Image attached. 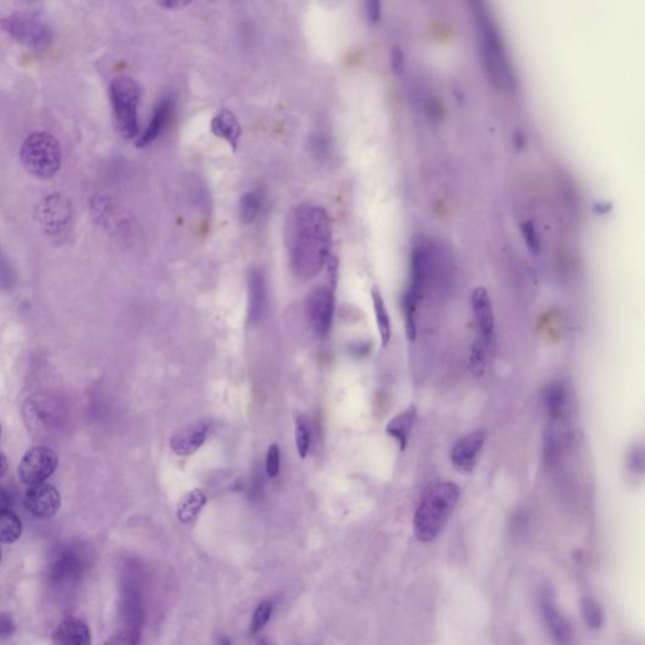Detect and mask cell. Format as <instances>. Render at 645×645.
Masks as SVG:
<instances>
[{"label": "cell", "instance_id": "cell-24", "mask_svg": "<svg viewBox=\"0 0 645 645\" xmlns=\"http://www.w3.org/2000/svg\"><path fill=\"white\" fill-rule=\"evenodd\" d=\"M261 204L262 196L259 191H251V192L245 193L241 197L239 204V220L244 225H251V223L255 222L259 213H260Z\"/></svg>", "mask_w": 645, "mask_h": 645}, {"label": "cell", "instance_id": "cell-25", "mask_svg": "<svg viewBox=\"0 0 645 645\" xmlns=\"http://www.w3.org/2000/svg\"><path fill=\"white\" fill-rule=\"evenodd\" d=\"M295 446L301 459H306L312 446V433H310L309 424L304 417H297L295 420Z\"/></svg>", "mask_w": 645, "mask_h": 645}, {"label": "cell", "instance_id": "cell-2", "mask_svg": "<svg viewBox=\"0 0 645 645\" xmlns=\"http://www.w3.org/2000/svg\"><path fill=\"white\" fill-rule=\"evenodd\" d=\"M459 498L460 488L454 482L435 481L425 488L414 515V534L419 542L436 540L455 511Z\"/></svg>", "mask_w": 645, "mask_h": 645}, {"label": "cell", "instance_id": "cell-12", "mask_svg": "<svg viewBox=\"0 0 645 645\" xmlns=\"http://www.w3.org/2000/svg\"><path fill=\"white\" fill-rule=\"evenodd\" d=\"M63 499L60 493L51 484L32 485L24 494V507L29 513L38 518H52L60 511Z\"/></svg>", "mask_w": 645, "mask_h": 645}, {"label": "cell", "instance_id": "cell-6", "mask_svg": "<svg viewBox=\"0 0 645 645\" xmlns=\"http://www.w3.org/2000/svg\"><path fill=\"white\" fill-rule=\"evenodd\" d=\"M475 15L482 32V51L492 80L497 83H512V73L503 44L495 23L482 3H475Z\"/></svg>", "mask_w": 645, "mask_h": 645}, {"label": "cell", "instance_id": "cell-19", "mask_svg": "<svg viewBox=\"0 0 645 645\" xmlns=\"http://www.w3.org/2000/svg\"><path fill=\"white\" fill-rule=\"evenodd\" d=\"M210 132L213 135L219 136L231 145L233 151L238 149L239 138L242 135V128L239 125L235 113L230 110H222L217 113L215 118L210 122Z\"/></svg>", "mask_w": 645, "mask_h": 645}, {"label": "cell", "instance_id": "cell-32", "mask_svg": "<svg viewBox=\"0 0 645 645\" xmlns=\"http://www.w3.org/2000/svg\"><path fill=\"white\" fill-rule=\"evenodd\" d=\"M281 453L280 446L278 444H272L269 447L267 455V473L269 478L275 479L280 474Z\"/></svg>", "mask_w": 645, "mask_h": 645}, {"label": "cell", "instance_id": "cell-43", "mask_svg": "<svg viewBox=\"0 0 645 645\" xmlns=\"http://www.w3.org/2000/svg\"><path fill=\"white\" fill-rule=\"evenodd\" d=\"M594 209L596 210V212L608 213L609 210H611V204H608V206H606L605 203L599 202L596 206H594Z\"/></svg>", "mask_w": 645, "mask_h": 645}, {"label": "cell", "instance_id": "cell-10", "mask_svg": "<svg viewBox=\"0 0 645 645\" xmlns=\"http://www.w3.org/2000/svg\"><path fill=\"white\" fill-rule=\"evenodd\" d=\"M73 207L70 200L60 193L44 197L35 209V220L47 235H61L70 225Z\"/></svg>", "mask_w": 645, "mask_h": 645}, {"label": "cell", "instance_id": "cell-22", "mask_svg": "<svg viewBox=\"0 0 645 645\" xmlns=\"http://www.w3.org/2000/svg\"><path fill=\"white\" fill-rule=\"evenodd\" d=\"M371 295L379 338H381L382 347H386L388 346L391 340L392 329L390 316H388L387 309H386V304L384 298H382L381 291H379L377 288H374L371 291Z\"/></svg>", "mask_w": 645, "mask_h": 645}, {"label": "cell", "instance_id": "cell-13", "mask_svg": "<svg viewBox=\"0 0 645 645\" xmlns=\"http://www.w3.org/2000/svg\"><path fill=\"white\" fill-rule=\"evenodd\" d=\"M210 429V421L202 420L178 431L171 437L170 446L171 452L181 458L193 455L199 452L203 444L206 443L207 435Z\"/></svg>", "mask_w": 645, "mask_h": 645}, {"label": "cell", "instance_id": "cell-14", "mask_svg": "<svg viewBox=\"0 0 645 645\" xmlns=\"http://www.w3.org/2000/svg\"><path fill=\"white\" fill-rule=\"evenodd\" d=\"M473 314H474L476 327L479 330V338L491 345L494 334V313H493L492 300L485 288L478 287L473 290L470 297Z\"/></svg>", "mask_w": 645, "mask_h": 645}, {"label": "cell", "instance_id": "cell-3", "mask_svg": "<svg viewBox=\"0 0 645 645\" xmlns=\"http://www.w3.org/2000/svg\"><path fill=\"white\" fill-rule=\"evenodd\" d=\"M21 161L24 170L38 180H51L60 171L63 151L60 142L48 132L28 135L21 148Z\"/></svg>", "mask_w": 645, "mask_h": 645}, {"label": "cell", "instance_id": "cell-16", "mask_svg": "<svg viewBox=\"0 0 645 645\" xmlns=\"http://www.w3.org/2000/svg\"><path fill=\"white\" fill-rule=\"evenodd\" d=\"M249 322L258 323L267 310L268 288L264 272L252 269L249 272Z\"/></svg>", "mask_w": 645, "mask_h": 645}, {"label": "cell", "instance_id": "cell-31", "mask_svg": "<svg viewBox=\"0 0 645 645\" xmlns=\"http://www.w3.org/2000/svg\"><path fill=\"white\" fill-rule=\"evenodd\" d=\"M521 233L523 236L524 242H526L528 249L533 252V255L540 254L541 251V241L538 238V233L536 227L531 221L521 223Z\"/></svg>", "mask_w": 645, "mask_h": 645}, {"label": "cell", "instance_id": "cell-33", "mask_svg": "<svg viewBox=\"0 0 645 645\" xmlns=\"http://www.w3.org/2000/svg\"><path fill=\"white\" fill-rule=\"evenodd\" d=\"M628 468L635 475H641L644 472L643 447H634L628 455Z\"/></svg>", "mask_w": 645, "mask_h": 645}, {"label": "cell", "instance_id": "cell-8", "mask_svg": "<svg viewBox=\"0 0 645 645\" xmlns=\"http://www.w3.org/2000/svg\"><path fill=\"white\" fill-rule=\"evenodd\" d=\"M427 269H429V262H427L426 252L421 248L415 249L413 256H411L410 281H408L406 294L404 297L405 327H406L408 340L416 339L417 306H419L421 293H423Z\"/></svg>", "mask_w": 645, "mask_h": 645}, {"label": "cell", "instance_id": "cell-36", "mask_svg": "<svg viewBox=\"0 0 645 645\" xmlns=\"http://www.w3.org/2000/svg\"><path fill=\"white\" fill-rule=\"evenodd\" d=\"M366 15L371 24H377L381 21V3L377 0H369L366 3Z\"/></svg>", "mask_w": 645, "mask_h": 645}, {"label": "cell", "instance_id": "cell-45", "mask_svg": "<svg viewBox=\"0 0 645 645\" xmlns=\"http://www.w3.org/2000/svg\"><path fill=\"white\" fill-rule=\"evenodd\" d=\"M221 645H231V643H230V641H223Z\"/></svg>", "mask_w": 645, "mask_h": 645}, {"label": "cell", "instance_id": "cell-11", "mask_svg": "<svg viewBox=\"0 0 645 645\" xmlns=\"http://www.w3.org/2000/svg\"><path fill=\"white\" fill-rule=\"evenodd\" d=\"M487 434L484 430H475L466 435L460 437L458 442L454 444L450 452V460L454 468L459 473L466 474L472 473L481 455L483 446H484Z\"/></svg>", "mask_w": 645, "mask_h": 645}, {"label": "cell", "instance_id": "cell-30", "mask_svg": "<svg viewBox=\"0 0 645 645\" xmlns=\"http://www.w3.org/2000/svg\"><path fill=\"white\" fill-rule=\"evenodd\" d=\"M79 572L80 561L74 556H70V553L68 556L57 560L54 566V575L58 579L71 578V576L77 575Z\"/></svg>", "mask_w": 645, "mask_h": 645}, {"label": "cell", "instance_id": "cell-46", "mask_svg": "<svg viewBox=\"0 0 645 645\" xmlns=\"http://www.w3.org/2000/svg\"><path fill=\"white\" fill-rule=\"evenodd\" d=\"M0 436H2V427H0Z\"/></svg>", "mask_w": 645, "mask_h": 645}, {"label": "cell", "instance_id": "cell-18", "mask_svg": "<svg viewBox=\"0 0 645 645\" xmlns=\"http://www.w3.org/2000/svg\"><path fill=\"white\" fill-rule=\"evenodd\" d=\"M171 110H173V100H171V96H165L163 99L159 100L148 128L145 129V132H142L138 142H136L139 148L148 147L155 139L159 138L165 125H167L168 120L171 118Z\"/></svg>", "mask_w": 645, "mask_h": 645}, {"label": "cell", "instance_id": "cell-29", "mask_svg": "<svg viewBox=\"0 0 645 645\" xmlns=\"http://www.w3.org/2000/svg\"><path fill=\"white\" fill-rule=\"evenodd\" d=\"M272 614V602L262 601L256 606L252 614L251 624H249V633L259 634L270 621Z\"/></svg>", "mask_w": 645, "mask_h": 645}, {"label": "cell", "instance_id": "cell-40", "mask_svg": "<svg viewBox=\"0 0 645 645\" xmlns=\"http://www.w3.org/2000/svg\"><path fill=\"white\" fill-rule=\"evenodd\" d=\"M9 504H11V498H9L8 493L0 487V511L8 510Z\"/></svg>", "mask_w": 645, "mask_h": 645}, {"label": "cell", "instance_id": "cell-42", "mask_svg": "<svg viewBox=\"0 0 645 645\" xmlns=\"http://www.w3.org/2000/svg\"><path fill=\"white\" fill-rule=\"evenodd\" d=\"M513 141H514L515 147H517L518 149L523 148L524 138H523V135H522V132L520 131L514 132Z\"/></svg>", "mask_w": 645, "mask_h": 645}, {"label": "cell", "instance_id": "cell-23", "mask_svg": "<svg viewBox=\"0 0 645 645\" xmlns=\"http://www.w3.org/2000/svg\"><path fill=\"white\" fill-rule=\"evenodd\" d=\"M22 521L11 510L0 511V543L17 542L22 536Z\"/></svg>", "mask_w": 645, "mask_h": 645}, {"label": "cell", "instance_id": "cell-27", "mask_svg": "<svg viewBox=\"0 0 645 645\" xmlns=\"http://www.w3.org/2000/svg\"><path fill=\"white\" fill-rule=\"evenodd\" d=\"M580 608H581V614L583 621L591 629H601L602 623H604V614L599 602L594 601V599L590 598V596H583L581 602H580Z\"/></svg>", "mask_w": 645, "mask_h": 645}, {"label": "cell", "instance_id": "cell-4", "mask_svg": "<svg viewBox=\"0 0 645 645\" xmlns=\"http://www.w3.org/2000/svg\"><path fill=\"white\" fill-rule=\"evenodd\" d=\"M141 96V86L132 77L118 76L110 83L113 115L122 138L132 139L138 135Z\"/></svg>", "mask_w": 645, "mask_h": 645}, {"label": "cell", "instance_id": "cell-34", "mask_svg": "<svg viewBox=\"0 0 645 645\" xmlns=\"http://www.w3.org/2000/svg\"><path fill=\"white\" fill-rule=\"evenodd\" d=\"M139 635L135 630H124L112 635L105 645H136L138 644Z\"/></svg>", "mask_w": 645, "mask_h": 645}, {"label": "cell", "instance_id": "cell-39", "mask_svg": "<svg viewBox=\"0 0 645 645\" xmlns=\"http://www.w3.org/2000/svg\"><path fill=\"white\" fill-rule=\"evenodd\" d=\"M159 5L163 6V8L181 9L190 5V2H186V0H164V2L159 3Z\"/></svg>", "mask_w": 645, "mask_h": 645}, {"label": "cell", "instance_id": "cell-38", "mask_svg": "<svg viewBox=\"0 0 645 645\" xmlns=\"http://www.w3.org/2000/svg\"><path fill=\"white\" fill-rule=\"evenodd\" d=\"M11 267H9L5 256L0 251V284H8L11 281Z\"/></svg>", "mask_w": 645, "mask_h": 645}, {"label": "cell", "instance_id": "cell-17", "mask_svg": "<svg viewBox=\"0 0 645 645\" xmlns=\"http://www.w3.org/2000/svg\"><path fill=\"white\" fill-rule=\"evenodd\" d=\"M54 645H91L90 629L85 621L79 618L68 617L64 619L56 630L52 634Z\"/></svg>", "mask_w": 645, "mask_h": 645}, {"label": "cell", "instance_id": "cell-41", "mask_svg": "<svg viewBox=\"0 0 645 645\" xmlns=\"http://www.w3.org/2000/svg\"><path fill=\"white\" fill-rule=\"evenodd\" d=\"M6 470H8V460L5 454L0 452V479L5 475Z\"/></svg>", "mask_w": 645, "mask_h": 645}, {"label": "cell", "instance_id": "cell-28", "mask_svg": "<svg viewBox=\"0 0 645 645\" xmlns=\"http://www.w3.org/2000/svg\"><path fill=\"white\" fill-rule=\"evenodd\" d=\"M487 345L481 338H476L473 342L472 349H470L469 368L472 374L476 377H482L485 374V366H487V355L485 348Z\"/></svg>", "mask_w": 645, "mask_h": 645}, {"label": "cell", "instance_id": "cell-15", "mask_svg": "<svg viewBox=\"0 0 645 645\" xmlns=\"http://www.w3.org/2000/svg\"><path fill=\"white\" fill-rule=\"evenodd\" d=\"M541 611L553 640L560 645H567L572 640V630L567 619L561 614L553 601L552 594L543 590L541 594Z\"/></svg>", "mask_w": 645, "mask_h": 645}, {"label": "cell", "instance_id": "cell-7", "mask_svg": "<svg viewBox=\"0 0 645 645\" xmlns=\"http://www.w3.org/2000/svg\"><path fill=\"white\" fill-rule=\"evenodd\" d=\"M2 28L13 40L34 51L44 50L54 38L47 21L34 13H13L0 21Z\"/></svg>", "mask_w": 645, "mask_h": 645}, {"label": "cell", "instance_id": "cell-47", "mask_svg": "<svg viewBox=\"0 0 645 645\" xmlns=\"http://www.w3.org/2000/svg\"><path fill=\"white\" fill-rule=\"evenodd\" d=\"M0 560H2V551H0Z\"/></svg>", "mask_w": 645, "mask_h": 645}, {"label": "cell", "instance_id": "cell-26", "mask_svg": "<svg viewBox=\"0 0 645 645\" xmlns=\"http://www.w3.org/2000/svg\"><path fill=\"white\" fill-rule=\"evenodd\" d=\"M565 390H563V386L559 384V382H553L552 385L547 387L546 391V405L547 410L552 419H559L561 415L563 413V406H565Z\"/></svg>", "mask_w": 645, "mask_h": 645}, {"label": "cell", "instance_id": "cell-5", "mask_svg": "<svg viewBox=\"0 0 645 645\" xmlns=\"http://www.w3.org/2000/svg\"><path fill=\"white\" fill-rule=\"evenodd\" d=\"M328 281L310 291L306 299V317L310 328L320 338L328 336L332 329L334 307H336L337 262L328 261Z\"/></svg>", "mask_w": 645, "mask_h": 645}, {"label": "cell", "instance_id": "cell-21", "mask_svg": "<svg viewBox=\"0 0 645 645\" xmlns=\"http://www.w3.org/2000/svg\"><path fill=\"white\" fill-rule=\"evenodd\" d=\"M207 503L206 494L200 489H192L181 497L177 507V517L181 523L196 521Z\"/></svg>", "mask_w": 645, "mask_h": 645}, {"label": "cell", "instance_id": "cell-9", "mask_svg": "<svg viewBox=\"0 0 645 645\" xmlns=\"http://www.w3.org/2000/svg\"><path fill=\"white\" fill-rule=\"evenodd\" d=\"M58 459L56 453L48 446H35L29 449L21 460L18 468L19 479L23 484H42L56 472Z\"/></svg>", "mask_w": 645, "mask_h": 645}, {"label": "cell", "instance_id": "cell-1", "mask_svg": "<svg viewBox=\"0 0 645 645\" xmlns=\"http://www.w3.org/2000/svg\"><path fill=\"white\" fill-rule=\"evenodd\" d=\"M291 270L301 280L316 278L329 261L332 226L327 210L301 203L290 210L285 227Z\"/></svg>", "mask_w": 645, "mask_h": 645}, {"label": "cell", "instance_id": "cell-44", "mask_svg": "<svg viewBox=\"0 0 645 645\" xmlns=\"http://www.w3.org/2000/svg\"><path fill=\"white\" fill-rule=\"evenodd\" d=\"M255 645H271L270 643H268V641H260V643L255 644Z\"/></svg>", "mask_w": 645, "mask_h": 645}, {"label": "cell", "instance_id": "cell-20", "mask_svg": "<svg viewBox=\"0 0 645 645\" xmlns=\"http://www.w3.org/2000/svg\"><path fill=\"white\" fill-rule=\"evenodd\" d=\"M417 417V408L410 406L396 416L392 417L390 423L386 426V433L392 439L396 440L401 452L406 449L408 439H410L411 431L414 429L415 421Z\"/></svg>", "mask_w": 645, "mask_h": 645}, {"label": "cell", "instance_id": "cell-35", "mask_svg": "<svg viewBox=\"0 0 645 645\" xmlns=\"http://www.w3.org/2000/svg\"><path fill=\"white\" fill-rule=\"evenodd\" d=\"M391 68L396 74L404 73L405 56L400 47L395 45L391 50Z\"/></svg>", "mask_w": 645, "mask_h": 645}, {"label": "cell", "instance_id": "cell-37", "mask_svg": "<svg viewBox=\"0 0 645 645\" xmlns=\"http://www.w3.org/2000/svg\"><path fill=\"white\" fill-rule=\"evenodd\" d=\"M15 631V623L9 614H0V637H12Z\"/></svg>", "mask_w": 645, "mask_h": 645}]
</instances>
